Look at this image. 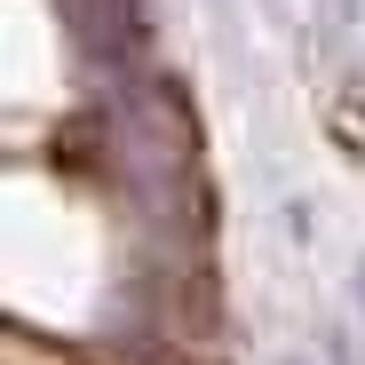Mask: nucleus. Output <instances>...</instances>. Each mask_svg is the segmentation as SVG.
Listing matches in <instances>:
<instances>
[{"mask_svg":"<svg viewBox=\"0 0 365 365\" xmlns=\"http://www.w3.org/2000/svg\"><path fill=\"white\" fill-rule=\"evenodd\" d=\"M278 365H302V357H278Z\"/></svg>","mask_w":365,"mask_h":365,"instance_id":"nucleus-3","label":"nucleus"},{"mask_svg":"<svg viewBox=\"0 0 365 365\" xmlns=\"http://www.w3.org/2000/svg\"><path fill=\"white\" fill-rule=\"evenodd\" d=\"M357 9H365V0H326V24H334V32H349V24H357Z\"/></svg>","mask_w":365,"mask_h":365,"instance_id":"nucleus-1","label":"nucleus"},{"mask_svg":"<svg viewBox=\"0 0 365 365\" xmlns=\"http://www.w3.org/2000/svg\"><path fill=\"white\" fill-rule=\"evenodd\" d=\"M349 294H357V310H365V255H357V270H349Z\"/></svg>","mask_w":365,"mask_h":365,"instance_id":"nucleus-2","label":"nucleus"}]
</instances>
